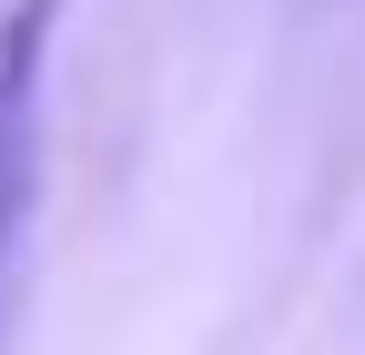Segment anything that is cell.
<instances>
[{"label": "cell", "instance_id": "obj_1", "mask_svg": "<svg viewBox=\"0 0 365 355\" xmlns=\"http://www.w3.org/2000/svg\"><path fill=\"white\" fill-rule=\"evenodd\" d=\"M61 0H11L0 11V274L21 254V213L41 183V61H51Z\"/></svg>", "mask_w": 365, "mask_h": 355}]
</instances>
